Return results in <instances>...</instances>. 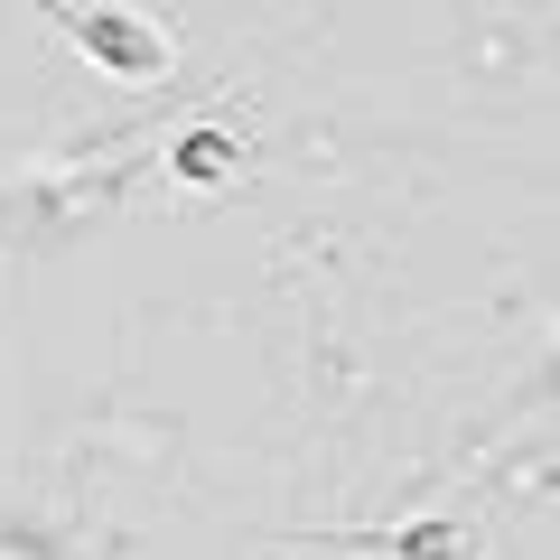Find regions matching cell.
<instances>
[{
  "label": "cell",
  "instance_id": "1",
  "mask_svg": "<svg viewBox=\"0 0 560 560\" xmlns=\"http://www.w3.org/2000/svg\"><path fill=\"white\" fill-rule=\"evenodd\" d=\"M75 28H84V57L121 66V75H160V66H168V47L150 38L140 20H75Z\"/></svg>",
  "mask_w": 560,
  "mask_h": 560
}]
</instances>
